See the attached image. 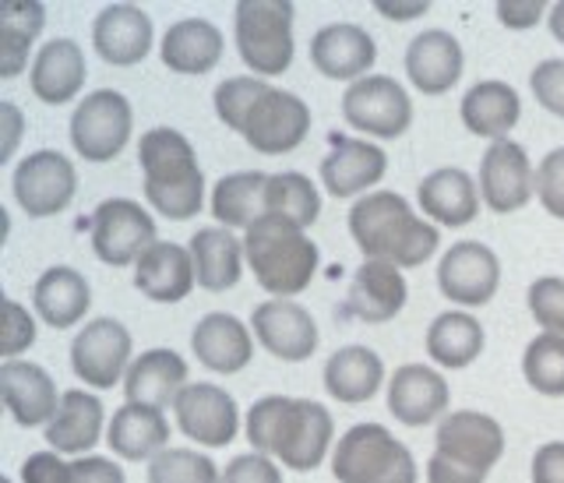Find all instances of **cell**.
Instances as JSON below:
<instances>
[{
  "instance_id": "obj_1",
  "label": "cell",
  "mask_w": 564,
  "mask_h": 483,
  "mask_svg": "<svg viewBox=\"0 0 564 483\" xmlns=\"http://www.w3.org/2000/svg\"><path fill=\"white\" fill-rule=\"evenodd\" d=\"M212 106L226 128L261 155L293 152L311 131V106L254 75L226 78L212 96Z\"/></svg>"
},
{
  "instance_id": "obj_2",
  "label": "cell",
  "mask_w": 564,
  "mask_h": 483,
  "mask_svg": "<svg viewBox=\"0 0 564 483\" xmlns=\"http://www.w3.org/2000/svg\"><path fill=\"white\" fill-rule=\"evenodd\" d=\"M332 414L314 399L264 396L247 409V441L258 455H275L282 466L311 473L332 449Z\"/></svg>"
},
{
  "instance_id": "obj_3",
  "label": "cell",
  "mask_w": 564,
  "mask_h": 483,
  "mask_svg": "<svg viewBox=\"0 0 564 483\" xmlns=\"http://www.w3.org/2000/svg\"><path fill=\"white\" fill-rule=\"evenodd\" d=\"M349 234L367 261H388L395 268H416L434 258L441 234L423 223L413 205L395 191H375L349 208Z\"/></svg>"
},
{
  "instance_id": "obj_4",
  "label": "cell",
  "mask_w": 564,
  "mask_h": 483,
  "mask_svg": "<svg viewBox=\"0 0 564 483\" xmlns=\"http://www.w3.org/2000/svg\"><path fill=\"white\" fill-rule=\"evenodd\" d=\"M149 205L173 223L194 219L205 205V173L194 146L176 128H152L138 146Z\"/></svg>"
},
{
  "instance_id": "obj_5",
  "label": "cell",
  "mask_w": 564,
  "mask_h": 483,
  "mask_svg": "<svg viewBox=\"0 0 564 483\" xmlns=\"http://www.w3.org/2000/svg\"><path fill=\"white\" fill-rule=\"evenodd\" d=\"M243 258L264 293L272 300H290L304 293L317 272V244L304 234V226L286 216L264 212V216L243 234Z\"/></svg>"
},
{
  "instance_id": "obj_6",
  "label": "cell",
  "mask_w": 564,
  "mask_h": 483,
  "mask_svg": "<svg viewBox=\"0 0 564 483\" xmlns=\"http://www.w3.org/2000/svg\"><path fill=\"white\" fill-rule=\"evenodd\" d=\"M434 444L427 483H484L505 455V431L487 414L455 409L437 423Z\"/></svg>"
},
{
  "instance_id": "obj_7",
  "label": "cell",
  "mask_w": 564,
  "mask_h": 483,
  "mask_svg": "<svg viewBox=\"0 0 564 483\" xmlns=\"http://www.w3.org/2000/svg\"><path fill=\"white\" fill-rule=\"evenodd\" d=\"M332 473L339 483H416L413 452L381 423H357L332 452Z\"/></svg>"
},
{
  "instance_id": "obj_8",
  "label": "cell",
  "mask_w": 564,
  "mask_h": 483,
  "mask_svg": "<svg viewBox=\"0 0 564 483\" xmlns=\"http://www.w3.org/2000/svg\"><path fill=\"white\" fill-rule=\"evenodd\" d=\"M240 61L254 75H282L293 64V4L286 0H240L234 11Z\"/></svg>"
},
{
  "instance_id": "obj_9",
  "label": "cell",
  "mask_w": 564,
  "mask_h": 483,
  "mask_svg": "<svg viewBox=\"0 0 564 483\" xmlns=\"http://www.w3.org/2000/svg\"><path fill=\"white\" fill-rule=\"evenodd\" d=\"M134 131L131 103L117 88H99L88 93L70 117V146L88 163H110L128 149Z\"/></svg>"
},
{
  "instance_id": "obj_10",
  "label": "cell",
  "mask_w": 564,
  "mask_h": 483,
  "mask_svg": "<svg viewBox=\"0 0 564 483\" xmlns=\"http://www.w3.org/2000/svg\"><path fill=\"white\" fill-rule=\"evenodd\" d=\"M11 187L25 216L46 219L70 205V198H75V191H78V173L70 167L67 155L53 149H40L14 167Z\"/></svg>"
},
{
  "instance_id": "obj_11",
  "label": "cell",
  "mask_w": 564,
  "mask_h": 483,
  "mask_svg": "<svg viewBox=\"0 0 564 483\" xmlns=\"http://www.w3.org/2000/svg\"><path fill=\"white\" fill-rule=\"evenodd\" d=\"M343 117L370 138H399L413 120V103L395 78L367 75L343 93Z\"/></svg>"
},
{
  "instance_id": "obj_12",
  "label": "cell",
  "mask_w": 564,
  "mask_h": 483,
  "mask_svg": "<svg viewBox=\"0 0 564 483\" xmlns=\"http://www.w3.org/2000/svg\"><path fill=\"white\" fill-rule=\"evenodd\" d=\"M131 332L117 318H93L70 343V367L93 388H113L128 378L131 361Z\"/></svg>"
},
{
  "instance_id": "obj_13",
  "label": "cell",
  "mask_w": 564,
  "mask_h": 483,
  "mask_svg": "<svg viewBox=\"0 0 564 483\" xmlns=\"http://www.w3.org/2000/svg\"><path fill=\"white\" fill-rule=\"evenodd\" d=\"M93 247L99 261L123 268L138 265V258L155 244V223L145 208L131 198H106L93 212Z\"/></svg>"
},
{
  "instance_id": "obj_14",
  "label": "cell",
  "mask_w": 564,
  "mask_h": 483,
  "mask_svg": "<svg viewBox=\"0 0 564 483\" xmlns=\"http://www.w3.org/2000/svg\"><path fill=\"white\" fill-rule=\"evenodd\" d=\"M536 194V170L529 163L525 149L519 141L501 138L490 141V149L480 159V198L490 212L508 216L529 205Z\"/></svg>"
},
{
  "instance_id": "obj_15",
  "label": "cell",
  "mask_w": 564,
  "mask_h": 483,
  "mask_svg": "<svg viewBox=\"0 0 564 483\" xmlns=\"http://www.w3.org/2000/svg\"><path fill=\"white\" fill-rule=\"evenodd\" d=\"M501 282V261L487 244L458 240L445 250L437 265V286L448 300L463 308H484L494 300Z\"/></svg>"
},
{
  "instance_id": "obj_16",
  "label": "cell",
  "mask_w": 564,
  "mask_h": 483,
  "mask_svg": "<svg viewBox=\"0 0 564 483\" xmlns=\"http://www.w3.org/2000/svg\"><path fill=\"white\" fill-rule=\"evenodd\" d=\"M173 414H176V427H181L191 441L205 444V449H226L240 431L237 399L229 396L226 388L208 385V382L187 385L181 391V399H176Z\"/></svg>"
},
{
  "instance_id": "obj_17",
  "label": "cell",
  "mask_w": 564,
  "mask_h": 483,
  "mask_svg": "<svg viewBox=\"0 0 564 483\" xmlns=\"http://www.w3.org/2000/svg\"><path fill=\"white\" fill-rule=\"evenodd\" d=\"M254 339L272 356L286 364H300L317 350V325L307 308L293 300H264L251 314Z\"/></svg>"
},
{
  "instance_id": "obj_18",
  "label": "cell",
  "mask_w": 564,
  "mask_h": 483,
  "mask_svg": "<svg viewBox=\"0 0 564 483\" xmlns=\"http://www.w3.org/2000/svg\"><path fill=\"white\" fill-rule=\"evenodd\" d=\"M388 170V155L367 138H332V152L322 163V184L332 198H357L375 187Z\"/></svg>"
},
{
  "instance_id": "obj_19",
  "label": "cell",
  "mask_w": 564,
  "mask_h": 483,
  "mask_svg": "<svg viewBox=\"0 0 564 483\" xmlns=\"http://www.w3.org/2000/svg\"><path fill=\"white\" fill-rule=\"evenodd\" d=\"M445 409H448V382L434 367L405 364L388 382V414L405 427L434 423L437 417L445 420Z\"/></svg>"
},
{
  "instance_id": "obj_20",
  "label": "cell",
  "mask_w": 564,
  "mask_h": 483,
  "mask_svg": "<svg viewBox=\"0 0 564 483\" xmlns=\"http://www.w3.org/2000/svg\"><path fill=\"white\" fill-rule=\"evenodd\" d=\"M375 57H378L375 40L367 35V29L352 22H332L325 29H317V35L311 40V64L335 82L352 85L367 78Z\"/></svg>"
},
{
  "instance_id": "obj_21",
  "label": "cell",
  "mask_w": 564,
  "mask_h": 483,
  "mask_svg": "<svg viewBox=\"0 0 564 483\" xmlns=\"http://www.w3.org/2000/svg\"><path fill=\"white\" fill-rule=\"evenodd\" d=\"M93 46L113 67H134L152 50V18L134 4H110L93 22Z\"/></svg>"
},
{
  "instance_id": "obj_22",
  "label": "cell",
  "mask_w": 564,
  "mask_h": 483,
  "mask_svg": "<svg viewBox=\"0 0 564 483\" xmlns=\"http://www.w3.org/2000/svg\"><path fill=\"white\" fill-rule=\"evenodd\" d=\"M463 46L445 29H427L405 46V75L423 96H441L463 78Z\"/></svg>"
},
{
  "instance_id": "obj_23",
  "label": "cell",
  "mask_w": 564,
  "mask_h": 483,
  "mask_svg": "<svg viewBox=\"0 0 564 483\" xmlns=\"http://www.w3.org/2000/svg\"><path fill=\"white\" fill-rule=\"evenodd\" d=\"M405 293L410 290H405L402 268L388 261H364L349 282L343 314L360 318L367 325H381V321H392L405 308Z\"/></svg>"
},
{
  "instance_id": "obj_24",
  "label": "cell",
  "mask_w": 564,
  "mask_h": 483,
  "mask_svg": "<svg viewBox=\"0 0 564 483\" xmlns=\"http://www.w3.org/2000/svg\"><path fill=\"white\" fill-rule=\"evenodd\" d=\"M184 388H187V364L176 350H145L128 367V378H123L128 402L159 409V414L166 406H176Z\"/></svg>"
},
{
  "instance_id": "obj_25",
  "label": "cell",
  "mask_w": 564,
  "mask_h": 483,
  "mask_svg": "<svg viewBox=\"0 0 564 483\" xmlns=\"http://www.w3.org/2000/svg\"><path fill=\"white\" fill-rule=\"evenodd\" d=\"M0 391H4V406L22 427H43L57 417L61 399L57 385L40 364L29 361H4L0 367Z\"/></svg>"
},
{
  "instance_id": "obj_26",
  "label": "cell",
  "mask_w": 564,
  "mask_h": 483,
  "mask_svg": "<svg viewBox=\"0 0 564 483\" xmlns=\"http://www.w3.org/2000/svg\"><path fill=\"white\" fill-rule=\"evenodd\" d=\"M191 350L198 356V364L216 374H240L254 356L251 329L234 314H205L191 332Z\"/></svg>"
},
{
  "instance_id": "obj_27",
  "label": "cell",
  "mask_w": 564,
  "mask_h": 483,
  "mask_svg": "<svg viewBox=\"0 0 564 483\" xmlns=\"http://www.w3.org/2000/svg\"><path fill=\"white\" fill-rule=\"evenodd\" d=\"M194 282V261L191 250L173 240H155L134 265V286L155 303H181L191 297Z\"/></svg>"
},
{
  "instance_id": "obj_28",
  "label": "cell",
  "mask_w": 564,
  "mask_h": 483,
  "mask_svg": "<svg viewBox=\"0 0 564 483\" xmlns=\"http://www.w3.org/2000/svg\"><path fill=\"white\" fill-rule=\"evenodd\" d=\"M416 202L423 216H431L437 226H469L480 212V187L476 181L458 167H441L431 176H423L416 187Z\"/></svg>"
},
{
  "instance_id": "obj_29",
  "label": "cell",
  "mask_w": 564,
  "mask_h": 483,
  "mask_svg": "<svg viewBox=\"0 0 564 483\" xmlns=\"http://www.w3.org/2000/svg\"><path fill=\"white\" fill-rule=\"evenodd\" d=\"M85 75L88 67L82 46L75 40H50L32 64L29 85L35 99H43L50 106H64L85 88Z\"/></svg>"
},
{
  "instance_id": "obj_30",
  "label": "cell",
  "mask_w": 564,
  "mask_h": 483,
  "mask_svg": "<svg viewBox=\"0 0 564 483\" xmlns=\"http://www.w3.org/2000/svg\"><path fill=\"white\" fill-rule=\"evenodd\" d=\"M191 261H194V276L198 286L208 293H226L234 290L243 276V244L229 234L226 226H205L191 237L187 244Z\"/></svg>"
},
{
  "instance_id": "obj_31",
  "label": "cell",
  "mask_w": 564,
  "mask_h": 483,
  "mask_svg": "<svg viewBox=\"0 0 564 483\" xmlns=\"http://www.w3.org/2000/svg\"><path fill=\"white\" fill-rule=\"evenodd\" d=\"M32 308L50 329H70L93 308V290L78 268H46L32 290Z\"/></svg>"
},
{
  "instance_id": "obj_32",
  "label": "cell",
  "mask_w": 564,
  "mask_h": 483,
  "mask_svg": "<svg viewBox=\"0 0 564 483\" xmlns=\"http://www.w3.org/2000/svg\"><path fill=\"white\" fill-rule=\"evenodd\" d=\"M106 441L117 459H128V462H152L159 452L170 449V423L159 409L149 406H134V402H123L113 420H110V431H106Z\"/></svg>"
},
{
  "instance_id": "obj_33",
  "label": "cell",
  "mask_w": 564,
  "mask_h": 483,
  "mask_svg": "<svg viewBox=\"0 0 564 483\" xmlns=\"http://www.w3.org/2000/svg\"><path fill=\"white\" fill-rule=\"evenodd\" d=\"M102 438V402L93 391L70 388L61 396L57 417L46 423V441L61 455H85Z\"/></svg>"
},
{
  "instance_id": "obj_34",
  "label": "cell",
  "mask_w": 564,
  "mask_h": 483,
  "mask_svg": "<svg viewBox=\"0 0 564 483\" xmlns=\"http://www.w3.org/2000/svg\"><path fill=\"white\" fill-rule=\"evenodd\" d=\"M458 117H463L469 135L501 141L519 124L522 99H519V93L508 82H494V78L490 82H476L469 93L463 96Z\"/></svg>"
},
{
  "instance_id": "obj_35",
  "label": "cell",
  "mask_w": 564,
  "mask_h": 483,
  "mask_svg": "<svg viewBox=\"0 0 564 483\" xmlns=\"http://www.w3.org/2000/svg\"><path fill=\"white\" fill-rule=\"evenodd\" d=\"M159 53L176 75H208L223 61V32L205 18H184L166 29Z\"/></svg>"
},
{
  "instance_id": "obj_36",
  "label": "cell",
  "mask_w": 564,
  "mask_h": 483,
  "mask_svg": "<svg viewBox=\"0 0 564 483\" xmlns=\"http://www.w3.org/2000/svg\"><path fill=\"white\" fill-rule=\"evenodd\" d=\"M381 382H384V364L367 346H343L325 364V391L335 402L360 406L378 396Z\"/></svg>"
},
{
  "instance_id": "obj_37",
  "label": "cell",
  "mask_w": 564,
  "mask_h": 483,
  "mask_svg": "<svg viewBox=\"0 0 564 483\" xmlns=\"http://www.w3.org/2000/svg\"><path fill=\"white\" fill-rule=\"evenodd\" d=\"M264 191H269V173L240 170L229 173L212 191V216L226 229H251L264 212Z\"/></svg>"
},
{
  "instance_id": "obj_38",
  "label": "cell",
  "mask_w": 564,
  "mask_h": 483,
  "mask_svg": "<svg viewBox=\"0 0 564 483\" xmlns=\"http://www.w3.org/2000/svg\"><path fill=\"white\" fill-rule=\"evenodd\" d=\"M427 353L437 367L463 371L484 353V329L466 311H445L427 329Z\"/></svg>"
},
{
  "instance_id": "obj_39",
  "label": "cell",
  "mask_w": 564,
  "mask_h": 483,
  "mask_svg": "<svg viewBox=\"0 0 564 483\" xmlns=\"http://www.w3.org/2000/svg\"><path fill=\"white\" fill-rule=\"evenodd\" d=\"M46 8L35 0H4L0 4V78H14L25 71L29 46L43 32Z\"/></svg>"
},
{
  "instance_id": "obj_40",
  "label": "cell",
  "mask_w": 564,
  "mask_h": 483,
  "mask_svg": "<svg viewBox=\"0 0 564 483\" xmlns=\"http://www.w3.org/2000/svg\"><path fill=\"white\" fill-rule=\"evenodd\" d=\"M264 208L275 216H286L296 226H311L322 216V194L304 173H269V191H264Z\"/></svg>"
},
{
  "instance_id": "obj_41",
  "label": "cell",
  "mask_w": 564,
  "mask_h": 483,
  "mask_svg": "<svg viewBox=\"0 0 564 483\" xmlns=\"http://www.w3.org/2000/svg\"><path fill=\"white\" fill-rule=\"evenodd\" d=\"M522 374H525V385L540 391V396L546 399L564 396V335H551V332L536 335L533 343L525 346Z\"/></svg>"
},
{
  "instance_id": "obj_42",
  "label": "cell",
  "mask_w": 564,
  "mask_h": 483,
  "mask_svg": "<svg viewBox=\"0 0 564 483\" xmlns=\"http://www.w3.org/2000/svg\"><path fill=\"white\" fill-rule=\"evenodd\" d=\"M149 483H223V473L202 452L166 449L149 462Z\"/></svg>"
},
{
  "instance_id": "obj_43",
  "label": "cell",
  "mask_w": 564,
  "mask_h": 483,
  "mask_svg": "<svg viewBox=\"0 0 564 483\" xmlns=\"http://www.w3.org/2000/svg\"><path fill=\"white\" fill-rule=\"evenodd\" d=\"M529 314L536 318V325H543L551 335H564V279L543 276L529 286L525 293Z\"/></svg>"
},
{
  "instance_id": "obj_44",
  "label": "cell",
  "mask_w": 564,
  "mask_h": 483,
  "mask_svg": "<svg viewBox=\"0 0 564 483\" xmlns=\"http://www.w3.org/2000/svg\"><path fill=\"white\" fill-rule=\"evenodd\" d=\"M536 198L554 219H564V149H554L536 167Z\"/></svg>"
},
{
  "instance_id": "obj_45",
  "label": "cell",
  "mask_w": 564,
  "mask_h": 483,
  "mask_svg": "<svg viewBox=\"0 0 564 483\" xmlns=\"http://www.w3.org/2000/svg\"><path fill=\"white\" fill-rule=\"evenodd\" d=\"M529 88H533L536 103L546 114H554L564 120V61H543L529 75Z\"/></svg>"
},
{
  "instance_id": "obj_46",
  "label": "cell",
  "mask_w": 564,
  "mask_h": 483,
  "mask_svg": "<svg viewBox=\"0 0 564 483\" xmlns=\"http://www.w3.org/2000/svg\"><path fill=\"white\" fill-rule=\"evenodd\" d=\"M35 343V321L18 300H4V329H0V353L14 361L18 353Z\"/></svg>"
},
{
  "instance_id": "obj_47",
  "label": "cell",
  "mask_w": 564,
  "mask_h": 483,
  "mask_svg": "<svg viewBox=\"0 0 564 483\" xmlns=\"http://www.w3.org/2000/svg\"><path fill=\"white\" fill-rule=\"evenodd\" d=\"M223 483H282L279 466L269 455H237L223 470Z\"/></svg>"
},
{
  "instance_id": "obj_48",
  "label": "cell",
  "mask_w": 564,
  "mask_h": 483,
  "mask_svg": "<svg viewBox=\"0 0 564 483\" xmlns=\"http://www.w3.org/2000/svg\"><path fill=\"white\" fill-rule=\"evenodd\" d=\"M70 462L61 459V452H32L22 462V483H67Z\"/></svg>"
},
{
  "instance_id": "obj_49",
  "label": "cell",
  "mask_w": 564,
  "mask_h": 483,
  "mask_svg": "<svg viewBox=\"0 0 564 483\" xmlns=\"http://www.w3.org/2000/svg\"><path fill=\"white\" fill-rule=\"evenodd\" d=\"M67 483H128V480H123V470L117 466L113 459L85 455V459H75V462H70Z\"/></svg>"
},
{
  "instance_id": "obj_50",
  "label": "cell",
  "mask_w": 564,
  "mask_h": 483,
  "mask_svg": "<svg viewBox=\"0 0 564 483\" xmlns=\"http://www.w3.org/2000/svg\"><path fill=\"white\" fill-rule=\"evenodd\" d=\"M543 8H551V4H543V0H501L498 22L511 32H525L543 18Z\"/></svg>"
},
{
  "instance_id": "obj_51",
  "label": "cell",
  "mask_w": 564,
  "mask_h": 483,
  "mask_svg": "<svg viewBox=\"0 0 564 483\" xmlns=\"http://www.w3.org/2000/svg\"><path fill=\"white\" fill-rule=\"evenodd\" d=\"M533 483H564V441H546L533 455Z\"/></svg>"
},
{
  "instance_id": "obj_52",
  "label": "cell",
  "mask_w": 564,
  "mask_h": 483,
  "mask_svg": "<svg viewBox=\"0 0 564 483\" xmlns=\"http://www.w3.org/2000/svg\"><path fill=\"white\" fill-rule=\"evenodd\" d=\"M375 8H378V14L392 18V22H410V18H420V14L431 11L427 0H402V4H392V0H375Z\"/></svg>"
},
{
  "instance_id": "obj_53",
  "label": "cell",
  "mask_w": 564,
  "mask_h": 483,
  "mask_svg": "<svg viewBox=\"0 0 564 483\" xmlns=\"http://www.w3.org/2000/svg\"><path fill=\"white\" fill-rule=\"evenodd\" d=\"M0 117H4L0 124H8V138H4V146H0V163H8L18 146V131H22V110H18L14 103H4L0 106Z\"/></svg>"
},
{
  "instance_id": "obj_54",
  "label": "cell",
  "mask_w": 564,
  "mask_h": 483,
  "mask_svg": "<svg viewBox=\"0 0 564 483\" xmlns=\"http://www.w3.org/2000/svg\"><path fill=\"white\" fill-rule=\"evenodd\" d=\"M551 32H554L557 43H564V0L551 4Z\"/></svg>"
},
{
  "instance_id": "obj_55",
  "label": "cell",
  "mask_w": 564,
  "mask_h": 483,
  "mask_svg": "<svg viewBox=\"0 0 564 483\" xmlns=\"http://www.w3.org/2000/svg\"><path fill=\"white\" fill-rule=\"evenodd\" d=\"M0 483H11V480H0Z\"/></svg>"
}]
</instances>
